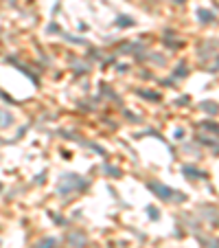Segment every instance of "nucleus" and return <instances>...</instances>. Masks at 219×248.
Listing matches in <instances>:
<instances>
[]
</instances>
